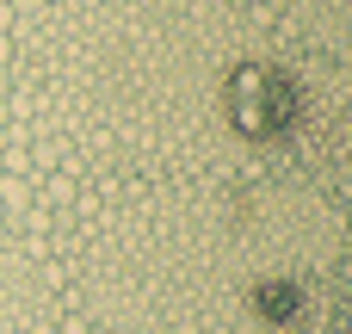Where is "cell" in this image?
Instances as JSON below:
<instances>
[{"label": "cell", "instance_id": "obj_1", "mask_svg": "<svg viewBox=\"0 0 352 334\" xmlns=\"http://www.w3.org/2000/svg\"><path fill=\"white\" fill-rule=\"evenodd\" d=\"M0 205H6V211H19V205H25V186H19V174H0Z\"/></svg>", "mask_w": 352, "mask_h": 334}]
</instances>
